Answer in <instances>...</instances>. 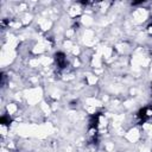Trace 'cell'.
<instances>
[{
  "mask_svg": "<svg viewBox=\"0 0 152 152\" xmlns=\"http://www.w3.org/2000/svg\"><path fill=\"white\" fill-rule=\"evenodd\" d=\"M138 118L142 121L152 118V106H146L142 109H140V112L138 113Z\"/></svg>",
  "mask_w": 152,
  "mask_h": 152,
  "instance_id": "obj_1",
  "label": "cell"
},
{
  "mask_svg": "<svg viewBox=\"0 0 152 152\" xmlns=\"http://www.w3.org/2000/svg\"><path fill=\"white\" fill-rule=\"evenodd\" d=\"M55 59H56V63H57L58 68L63 69V68L66 66V57H65V55L63 52H57L55 55Z\"/></svg>",
  "mask_w": 152,
  "mask_h": 152,
  "instance_id": "obj_2",
  "label": "cell"
},
{
  "mask_svg": "<svg viewBox=\"0 0 152 152\" xmlns=\"http://www.w3.org/2000/svg\"><path fill=\"white\" fill-rule=\"evenodd\" d=\"M147 32H148L150 34H152V24H150V25L147 26Z\"/></svg>",
  "mask_w": 152,
  "mask_h": 152,
  "instance_id": "obj_3",
  "label": "cell"
}]
</instances>
